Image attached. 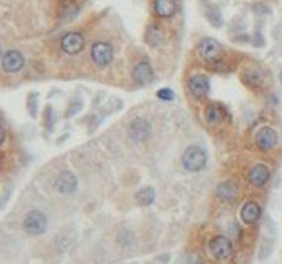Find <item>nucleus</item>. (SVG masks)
Masks as SVG:
<instances>
[{"instance_id": "21", "label": "nucleus", "mask_w": 282, "mask_h": 264, "mask_svg": "<svg viewBox=\"0 0 282 264\" xmlns=\"http://www.w3.org/2000/svg\"><path fill=\"white\" fill-rule=\"evenodd\" d=\"M156 96L159 100H165V102H171L174 98V91L171 88H161V90L156 91Z\"/></svg>"}, {"instance_id": "22", "label": "nucleus", "mask_w": 282, "mask_h": 264, "mask_svg": "<svg viewBox=\"0 0 282 264\" xmlns=\"http://www.w3.org/2000/svg\"><path fill=\"white\" fill-rule=\"evenodd\" d=\"M3 141H5V128L0 125V146H2Z\"/></svg>"}, {"instance_id": "15", "label": "nucleus", "mask_w": 282, "mask_h": 264, "mask_svg": "<svg viewBox=\"0 0 282 264\" xmlns=\"http://www.w3.org/2000/svg\"><path fill=\"white\" fill-rule=\"evenodd\" d=\"M178 10L176 0H154V14L161 19H171Z\"/></svg>"}, {"instance_id": "5", "label": "nucleus", "mask_w": 282, "mask_h": 264, "mask_svg": "<svg viewBox=\"0 0 282 264\" xmlns=\"http://www.w3.org/2000/svg\"><path fill=\"white\" fill-rule=\"evenodd\" d=\"M151 123L146 118H134L128 127V135L134 143H143L151 136Z\"/></svg>"}, {"instance_id": "20", "label": "nucleus", "mask_w": 282, "mask_h": 264, "mask_svg": "<svg viewBox=\"0 0 282 264\" xmlns=\"http://www.w3.org/2000/svg\"><path fill=\"white\" fill-rule=\"evenodd\" d=\"M154 196H156V193H154L153 188L145 186L136 193V201L141 204V206H150V204L154 201Z\"/></svg>"}, {"instance_id": "7", "label": "nucleus", "mask_w": 282, "mask_h": 264, "mask_svg": "<svg viewBox=\"0 0 282 264\" xmlns=\"http://www.w3.org/2000/svg\"><path fill=\"white\" fill-rule=\"evenodd\" d=\"M189 93H191L195 98H204L209 93V88H211V83H209V78L203 73H196L189 78L188 82Z\"/></svg>"}, {"instance_id": "1", "label": "nucleus", "mask_w": 282, "mask_h": 264, "mask_svg": "<svg viewBox=\"0 0 282 264\" xmlns=\"http://www.w3.org/2000/svg\"><path fill=\"white\" fill-rule=\"evenodd\" d=\"M181 161H183L184 170L191 171V173H197V171L204 170L206 163H208V154L201 146H189L183 153Z\"/></svg>"}, {"instance_id": "8", "label": "nucleus", "mask_w": 282, "mask_h": 264, "mask_svg": "<svg viewBox=\"0 0 282 264\" xmlns=\"http://www.w3.org/2000/svg\"><path fill=\"white\" fill-rule=\"evenodd\" d=\"M85 47V39L82 33L78 32H70L62 39V50L68 55H77Z\"/></svg>"}, {"instance_id": "4", "label": "nucleus", "mask_w": 282, "mask_h": 264, "mask_svg": "<svg viewBox=\"0 0 282 264\" xmlns=\"http://www.w3.org/2000/svg\"><path fill=\"white\" fill-rule=\"evenodd\" d=\"M23 228L25 231L32 236H39V234H43L45 229H47V218L42 211H30L27 213L23 220Z\"/></svg>"}, {"instance_id": "13", "label": "nucleus", "mask_w": 282, "mask_h": 264, "mask_svg": "<svg viewBox=\"0 0 282 264\" xmlns=\"http://www.w3.org/2000/svg\"><path fill=\"white\" fill-rule=\"evenodd\" d=\"M269 176H271V173H269V168L266 165H256L252 166L251 171H249V183L252 184V186L256 188H262L264 184H266L269 181Z\"/></svg>"}, {"instance_id": "11", "label": "nucleus", "mask_w": 282, "mask_h": 264, "mask_svg": "<svg viewBox=\"0 0 282 264\" xmlns=\"http://www.w3.org/2000/svg\"><path fill=\"white\" fill-rule=\"evenodd\" d=\"M154 72L153 66L150 65V62L141 60L140 64L134 65L133 68V80L138 83V85H148V83L153 80Z\"/></svg>"}, {"instance_id": "18", "label": "nucleus", "mask_w": 282, "mask_h": 264, "mask_svg": "<svg viewBox=\"0 0 282 264\" xmlns=\"http://www.w3.org/2000/svg\"><path fill=\"white\" fill-rule=\"evenodd\" d=\"M204 116H206V121L209 125H219L222 120H224V110L219 107V105H209L204 111Z\"/></svg>"}, {"instance_id": "9", "label": "nucleus", "mask_w": 282, "mask_h": 264, "mask_svg": "<svg viewBox=\"0 0 282 264\" xmlns=\"http://www.w3.org/2000/svg\"><path fill=\"white\" fill-rule=\"evenodd\" d=\"M25 65V58L19 50H10L5 55L2 57V68L5 70L7 73H17L23 68Z\"/></svg>"}, {"instance_id": "24", "label": "nucleus", "mask_w": 282, "mask_h": 264, "mask_svg": "<svg viewBox=\"0 0 282 264\" xmlns=\"http://www.w3.org/2000/svg\"><path fill=\"white\" fill-rule=\"evenodd\" d=\"M0 55H2V47H0Z\"/></svg>"}, {"instance_id": "12", "label": "nucleus", "mask_w": 282, "mask_h": 264, "mask_svg": "<svg viewBox=\"0 0 282 264\" xmlns=\"http://www.w3.org/2000/svg\"><path fill=\"white\" fill-rule=\"evenodd\" d=\"M78 181H77V176L70 171H63V173L58 176L57 181H55V188L60 193H65V195H70L77 190Z\"/></svg>"}, {"instance_id": "2", "label": "nucleus", "mask_w": 282, "mask_h": 264, "mask_svg": "<svg viewBox=\"0 0 282 264\" xmlns=\"http://www.w3.org/2000/svg\"><path fill=\"white\" fill-rule=\"evenodd\" d=\"M197 53H199V57L203 58L204 62H208V64H217V62H221L224 52H222L219 42L211 39V37H206V39L201 40L199 45H197Z\"/></svg>"}, {"instance_id": "23", "label": "nucleus", "mask_w": 282, "mask_h": 264, "mask_svg": "<svg viewBox=\"0 0 282 264\" xmlns=\"http://www.w3.org/2000/svg\"><path fill=\"white\" fill-rule=\"evenodd\" d=\"M281 82H282V70H281Z\"/></svg>"}, {"instance_id": "6", "label": "nucleus", "mask_w": 282, "mask_h": 264, "mask_svg": "<svg viewBox=\"0 0 282 264\" xmlns=\"http://www.w3.org/2000/svg\"><path fill=\"white\" fill-rule=\"evenodd\" d=\"M209 253L213 254V258L219 259V261L229 259L231 254H233V242L226 236L213 238V240L209 241Z\"/></svg>"}, {"instance_id": "19", "label": "nucleus", "mask_w": 282, "mask_h": 264, "mask_svg": "<svg viewBox=\"0 0 282 264\" xmlns=\"http://www.w3.org/2000/svg\"><path fill=\"white\" fill-rule=\"evenodd\" d=\"M242 78L249 87H260L264 83V75L259 68H249Z\"/></svg>"}, {"instance_id": "17", "label": "nucleus", "mask_w": 282, "mask_h": 264, "mask_svg": "<svg viewBox=\"0 0 282 264\" xmlns=\"http://www.w3.org/2000/svg\"><path fill=\"white\" fill-rule=\"evenodd\" d=\"M145 40L150 47H158L163 40H165V32L159 25H150L148 30H146Z\"/></svg>"}, {"instance_id": "16", "label": "nucleus", "mask_w": 282, "mask_h": 264, "mask_svg": "<svg viewBox=\"0 0 282 264\" xmlns=\"http://www.w3.org/2000/svg\"><path fill=\"white\" fill-rule=\"evenodd\" d=\"M217 198L221 201H226V203H229V201H234L238 198V184L234 181H222L219 186H217Z\"/></svg>"}, {"instance_id": "14", "label": "nucleus", "mask_w": 282, "mask_h": 264, "mask_svg": "<svg viewBox=\"0 0 282 264\" xmlns=\"http://www.w3.org/2000/svg\"><path fill=\"white\" fill-rule=\"evenodd\" d=\"M259 218H260V206L256 203V201H247V203L241 208V220L246 224L258 223Z\"/></svg>"}, {"instance_id": "3", "label": "nucleus", "mask_w": 282, "mask_h": 264, "mask_svg": "<svg viewBox=\"0 0 282 264\" xmlns=\"http://www.w3.org/2000/svg\"><path fill=\"white\" fill-rule=\"evenodd\" d=\"M90 55L96 66L105 68V66L110 65L113 60V48L107 42H96V44H93V47H91Z\"/></svg>"}, {"instance_id": "10", "label": "nucleus", "mask_w": 282, "mask_h": 264, "mask_svg": "<svg viewBox=\"0 0 282 264\" xmlns=\"http://www.w3.org/2000/svg\"><path fill=\"white\" fill-rule=\"evenodd\" d=\"M256 145L259 146L262 152H269L277 145V132L271 127L260 128L256 135Z\"/></svg>"}]
</instances>
